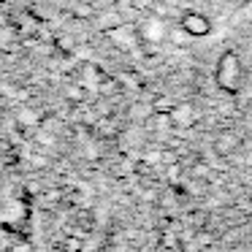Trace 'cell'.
<instances>
[{"label":"cell","mask_w":252,"mask_h":252,"mask_svg":"<svg viewBox=\"0 0 252 252\" xmlns=\"http://www.w3.org/2000/svg\"><path fill=\"white\" fill-rule=\"evenodd\" d=\"M0 217H3V185H0Z\"/></svg>","instance_id":"obj_14"},{"label":"cell","mask_w":252,"mask_h":252,"mask_svg":"<svg viewBox=\"0 0 252 252\" xmlns=\"http://www.w3.org/2000/svg\"><path fill=\"white\" fill-rule=\"evenodd\" d=\"M239 144V138L233 136V133H222V138H220V149H230Z\"/></svg>","instance_id":"obj_12"},{"label":"cell","mask_w":252,"mask_h":252,"mask_svg":"<svg viewBox=\"0 0 252 252\" xmlns=\"http://www.w3.org/2000/svg\"><path fill=\"white\" fill-rule=\"evenodd\" d=\"M14 38H17V33H14V28H0V46H8Z\"/></svg>","instance_id":"obj_10"},{"label":"cell","mask_w":252,"mask_h":252,"mask_svg":"<svg viewBox=\"0 0 252 252\" xmlns=\"http://www.w3.org/2000/svg\"><path fill=\"white\" fill-rule=\"evenodd\" d=\"M17 114H19V122H22V125H38V114H35L33 109H25L22 106Z\"/></svg>","instance_id":"obj_9"},{"label":"cell","mask_w":252,"mask_h":252,"mask_svg":"<svg viewBox=\"0 0 252 252\" xmlns=\"http://www.w3.org/2000/svg\"><path fill=\"white\" fill-rule=\"evenodd\" d=\"M57 46L65 49V52H73V49H76V41H73L71 35H60V38H57Z\"/></svg>","instance_id":"obj_11"},{"label":"cell","mask_w":252,"mask_h":252,"mask_svg":"<svg viewBox=\"0 0 252 252\" xmlns=\"http://www.w3.org/2000/svg\"><path fill=\"white\" fill-rule=\"evenodd\" d=\"M106 82V73L95 65H82V87L84 90H100V84Z\"/></svg>","instance_id":"obj_5"},{"label":"cell","mask_w":252,"mask_h":252,"mask_svg":"<svg viewBox=\"0 0 252 252\" xmlns=\"http://www.w3.org/2000/svg\"><path fill=\"white\" fill-rule=\"evenodd\" d=\"M93 14H95L93 3H82V0H76V3H73V17H76V19H90Z\"/></svg>","instance_id":"obj_8"},{"label":"cell","mask_w":252,"mask_h":252,"mask_svg":"<svg viewBox=\"0 0 252 252\" xmlns=\"http://www.w3.org/2000/svg\"><path fill=\"white\" fill-rule=\"evenodd\" d=\"M241 82H244V71H241V60L236 52H225L217 63V84L225 93H239Z\"/></svg>","instance_id":"obj_1"},{"label":"cell","mask_w":252,"mask_h":252,"mask_svg":"<svg viewBox=\"0 0 252 252\" xmlns=\"http://www.w3.org/2000/svg\"><path fill=\"white\" fill-rule=\"evenodd\" d=\"M155 109H160V111H163V109H174V103H171L168 98H160L158 103H155Z\"/></svg>","instance_id":"obj_13"},{"label":"cell","mask_w":252,"mask_h":252,"mask_svg":"<svg viewBox=\"0 0 252 252\" xmlns=\"http://www.w3.org/2000/svg\"><path fill=\"white\" fill-rule=\"evenodd\" d=\"M179 25L192 35V38H201V35H209V33H212V22H209L203 14H198V11L182 14V17H179Z\"/></svg>","instance_id":"obj_4"},{"label":"cell","mask_w":252,"mask_h":252,"mask_svg":"<svg viewBox=\"0 0 252 252\" xmlns=\"http://www.w3.org/2000/svg\"><path fill=\"white\" fill-rule=\"evenodd\" d=\"M106 35H109V41H111L114 46L127 49V52H133V49H136V44L141 41V38H138V30L133 28V25H125V22L109 28V30H106Z\"/></svg>","instance_id":"obj_3"},{"label":"cell","mask_w":252,"mask_h":252,"mask_svg":"<svg viewBox=\"0 0 252 252\" xmlns=\"http://www.w3.org/2000/svg\"><path fill=\"white\" fill-rule=\"evenodd\" d=\"M190 38H192V35L179 25V28H168V38H165V41H171V44H176V46H187V44H190Z\"/></svg>","instance_id":"obj_7"},{"label":"cell","mask_w":252,"mask_h":252,"mask_svg":"<svg viewBox=\"0 0 252 252\" xmlns=\"http://www.w3.org/2000/svg\"><path fill=\"white\" fill-rule=\"evenodd\" d=\"M171 120H174L176 125H192L195 117H192V109L187 103H174V109H171Z\"/></svg>","instance_id":"obj_6"},{"label":"cell","mask_w":252,"mask_h":252,"mask_svg":"<svg viewBox=\"0 0 252 252\" xmlns=\"http://www.w3.org/2000/svg\"><path fill=\"white\" fill-rule=\"evenodd\" d=\"M82 3H95V0H82Z\"/></svg>","instance_id":"obj_15"},{"label":"cell","mask_w":252,"mask_h":252,"mask_svg":"<svg viewBox=\"0 0 252 252\" xmlns=\"http://www.w3.org/2000/svg\"><path fill=\"white\" fill-rule=\"evenodd\" d=\"M138 38H141V44H163L165 38H168V22H165L163 17H158V14H149L147 19H144L141 25H138Z\"/></svg>","instance_id":"obj_2"}]
</instances>
